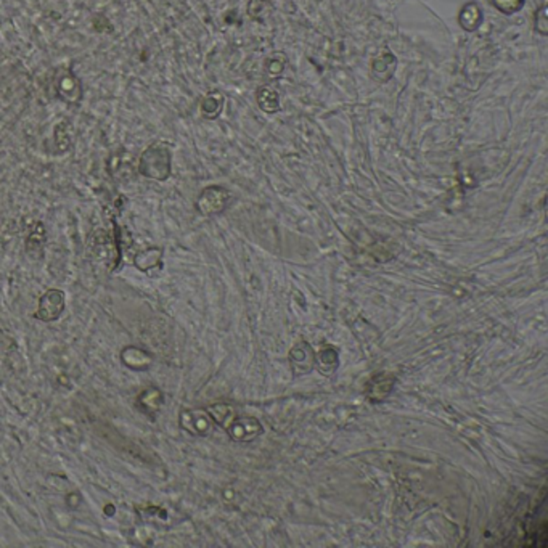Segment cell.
Segmentation results:
<instances>
[{
	"mask_svg": "<svg viewBox=\"0 0 548 548\" xmlns=\"http://www.w3.org/2000/svg\"><path fill=\"white\" fill-rule=\"evenodd\" d=\"M495 7L500 10L502 13H514L524 5V0H492Z\"/></svg>",
	"mask_w": 548,
	"mask_h": 548,
	"instance_id": "16",
	"label": "cell"
},
{
	"mask_svg": "<svg viewBox=\"0 0 548 548\" xmlns=\"http://www.w3.org/2000/svg\"><path fill=\"white\" fill-rule=\"evenodd\" d=\"M66 307V298L62 290H47L39 299L34 317L41 322H57Z\"/></svg>",
	"mask_w": 548,
	"mask_h": 548,
	"instance_id": "2",
	"label": "cell"
},
{
	"mask_svg": "<svg viewBox=\"0 0 548 548\" xmlns=\"http://www.w3.org/2000/svg\"><path fill=\"white\" fill-rule=\"evenodd\" d=\"M481 21H483V12L476 4H468L465 5L462 13H460V25L465 27L467 31H474L478 29Z\"/></svg>",
	"mask_w": 548,
	"mask_h": 548,
	"instance_id": "10",
	"label": "cell"
},
{
	"mask_svg": "<svg viewBox=\"0 0 548 548\" xmlns=\"http://www.w3.org/2000/svg\"><path fill=\"white\" fill-rule=\"evenodd\" d=\"M227 431H229V434L234 437L235 441H249L254 439L258 434H261L262 428L258 420L241 418L238 420V422H234L227 426Z\"/></svg>",
	"mask_w": 548,
	"mask_h": 548,
	"instance_id": "6",
	"label": "cell"
},
{
	"mask_svg": "<svg viewBox=\"0 0 548 548\" xmlns=\"http://www.w3.org/2000/svg\"><path fill=\"white\" fill-rule=\"evenodd\" d=\"M258 103L264 112L267 113H275L280 107V98L279 93H276L274 88L270 87H262L259 88L258 92Z\"/></svg>",
	"mask_w": 548,
	"mask_h": 548,
	"instance_id": "12",
	"label": "cell"
},
{
	"mask_svg": "<svg viewBox=\"0 0 548 548\" xmlns=\"http://www.w3.org/2000/svg\"><path fill=\"white\" fill-rule=\"evenodd\" d=\"M58 93L65 102L77 103L81 100V84L74 76L65 74L58 79Z\"/></svg>",
	"mask_w": 548,
	"mask_h": 548,
	"instance_id": "8",
	"label": "cell"
},
{
	"mask_svg": "<svg viewBox=\"0 0 548 548\" xmlns=\"http://www.w3.org/2000/svg\"><path fill=\"white\" fill-rule=\"evenodd\" d=\"M142 175L163 182L171 175V153L161 145H153L143 152L138 166Z\"/></svg>",
	"mask_w": 548,
	"mask_h": 548,
	"instance_id": "1",
	"label": "cell"
},
{
	"mask_svg": "<svg viewBox=\"0 0 548 548\" xmlns=\"http://www.w3.org/2000/svg\"><path fill=\"white\" fill-rule=\"evenodd\" d=\"M222 105H224V97L220 95L219 92H214L211 95L204 98V102L201 103V112L208 119H214L218 118L220 112H222Z\"/></svg>",
	"mask_w": 548,
	"mask_h": 548,
	"instance_id": "14",
	"label": "cell"
},
{
	"mask_svg": "<svg viewBox=\"0 0 548 548\" xmlns=\"http://www.w3.org/2000/svg\"><path fill=\"white\" fill-rule=\"evenodd\" d=\"M535 29L539 31L542 36L547 34L548 25H547V7L545 5H542V7L539 8V12H537V15H535Z\"/></svg>",
	"mask_w": 548,
	"mask_h": 548,
	"instance_id": "17",
	"label": "cell"
},
{
	"mask_svg": "<svg viewBox=\"0 0 548 548\" xmlns=\"http://www.w3.org/2000/svg\"><path fill=\"white\" fill-rule=\"evenodd\" d=\"M208 415L211 417L215 423L224 426V428H227L232 423V408L229 406H225V403H215V406H211L208 408Z\"/></svg>",
	"mask_w": 548,
	"mask_h": 548,
	"instance_id": "15",
	"label": "cell"
},
{
	"mask_svg": "<svg viewBox=\"0 0 548 548\" xmlns=\"http://www.w3.org/2000/svg\"><path fill=\"white\" fill-rule=\"evenodd\" d=\"M394 69H396V58L392 57L391 53L381 55V57L373 63L375 74L378 76L381 81L389 79V77L394 74Z\"/></svg>",
	"mask_w": 548,
	"mask_h": 548,
	"instance_id": "13",
	"label": "cell"
},
{
	"mask_svg": "<svg viewBox=\"0 0 548 548\" xmlns=\"http://www.w3.org/2000/svg\"><path fill=\"white\" fill-rule=\"evenodd\" d=\"M180 428L193 436H204L211 428V417L203 410H184L180 413Z\"/></svg>",
	"mask_w": 548,
	"mask_h": 548,
	"instance_id": "4",
	"label": "cell"
},
{
	"mask_svg": "<svg viewBox=\"0 0 548 548\" xmlns=\"http://www.w3.org/2000/svg\"><path fill=\"white\" fill-rule=\"evenodd\" d=\"M119 359L124 367L134 370V372H147L153 363V357L149 356V352L137 346H126L121 351Z\"/></svg>",
	"mask_w": 548,
	"mask_h": 548,
	"instance_id": "5",
	"label": "cell"
},
{
	"mask_svg": "<svg viewBox=\"0 0 548 548\" xmlns=\"http://www.w3.org/2000/svg\"><path fill=\"white\" fill-rule=\"evenodd\" d=\"M229 192L222 187H208L204 188L196 201V209L203 215H214L224 211V208L229 203Z\"/></svg>",
	"mask_w": 548,
	"mask_h": 548,
	"instance_id": "3",
	"label": "cell"
},
{
	"mask_svg": "<svg viewBox=\"0 0 548 548\" xmlns=\"http://www.w3.org/2000/svg\"><path fill=\"white\" fill-rule=\"evenodd\" d=\"M163 259V249L161 248H148L145 251H140L134 259V264L138 270L142 272H148V270L156 269L161 265Z\"/></svg>",
	"mask_w": 548,
	"mask_h": 548,
	"instance_id": "9",
	"label": "cell"
},
{
	"mask_svg": "<svg viewBox=\"0 0 548 548\" xmlns=\"http://www.w3.org/2000/svg\"><path fill=\"white\" fill-rule=\"evenodd\" d=\"M44 245H46V230H44V225L39 222L36 224L34 230L31 232V235L27 236L26 249L32 258L37 259L39 256H42Z\"/></svg>",
	"mask_w": 548,
	"mask_h": 548,
	"instance_id": "11",
	"label": "cell"
},
{
	"mask_svg": "<svg viewBox=\"0 0 548 548\" xmlns=\"http://www.w3.org/2000/svg\"><path fill=\"white\" fill-rule=\"evenodd\" d=\"M164 402V396L163 392L158 389V387H147L145 391L140 392L137 397V403L138 407L142 408L143 412L148 415H154L159 408H161Z\"/></svg>",
	"mask_w": 548,
	"mask_h": 548,
	"instance_id": "7",
	"label": "cell"
}]
</instances>
